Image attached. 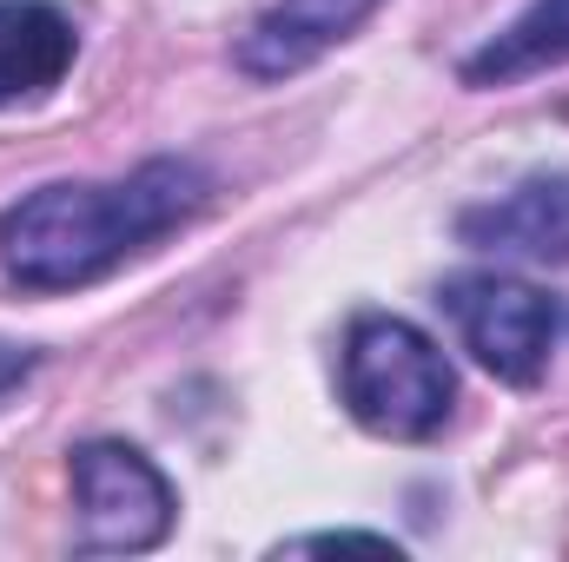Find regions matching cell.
Masks as SVG:
<instances>
[{
    "mask_svg": "<svg viewBox=\"0 0 569 562\" xmlns=\"http://www.w3.org/2000/svg\"><path fill=\"white\" fill-rule=\"evenodd\" d=\"M212 179L192 159H146L127 179H53L0 212V272L20 291H80L192 225Z\"/></svg>",
    "mask_w": 569,
    "mask_h": 562,
    "instance_id": "obj_1",
    "label": "cell"
},
{
    "mask_svg": "<svg viewBox=\"0 0 569 562\" xmlns=\"http://www.w3.org/2000/svg\"><path fill=\"white\" fill-rule=\"evenodd\" d=\"M443 311L463 338V351L497 378V384H543L557 351L569 338V304L557 291L530 279H510V272H457L443 279Z\"/></svg>",
    "mask_w": 569,
    "mask_h": 562,
    "instance_id": "obj_3",
    "label": "cell"
},
{
    "mask_svg": "<svg viewBox=\"0 0 569 562\" xmlns=\"http://www.w3.org/2000/svg\"><path fill=\"white\" fill-rule=\"evenodd\" d=\"M385 0H266L252 13V27L239 33L232 60L252 80H284L305 73L311 60H325L331 47H345Z\"/></svg>",
    "mask_w": 569,
    "mask_h": 562,
    "instance_id": "obj_6",
    "label": "cell"
},
{
    "mask_svg": "<svg viewBox=\"0 0 569 562\" xmlns=\"http://www.w3.org/2000/svg\"><path fill=\"white\" fill-rule=\"evenodd\" d=\"M279 550H378V556H405L391 536H371V530H325V536H291V543H279Z\"/></svg>",
    "mask_w": 569,
    "mask_h": 562,
    "instance_id": "obj_9",
    "label": "cell"
},
{
    "mask_svg": "<svg viewBox=\"0 0 569 562\" xmlns=\"http://www.w3.org/2000/svg\"><path fill=\"white\" fill-rule=\"evenodd\" d=\"M40 371V351L33 344H13V338H0V398H13L27 378Z\"/></svg>",
    "mask_w": 569,
    "mask_h": 562,
    "instance_id": "obj_10",
    "label": "cell"
},
{
    "mask_svg": "<svg viewBox=\"0 0 569 562\" xmlns=\"http://www.w3.org/2000/svg\"><path fill=\"white\" fill-rule=\"evenodd\" d=\"M67 476H73V510H80L73 543L87 556H140L172 536L179 496L146 450L120 436H93L67 456Z\"/></svg>",
    "mask_w": 569,
    "mask_h": 562,
    "instance_id": "obj_4",
    "label": "cell"
},
{
    "mask_svg": "<svg viewBox=\"0 0 569 562\" xmlns=\"http://www.w3.org/2000/svg\"><path fill=\"white\" fill-rule=\"evenodd\" d=\"M550 67H569V0H530L503 33H490L463 60V87H517Z\"/></svg>",
    "mask_w": 569,
    "mask_h": 562,
    "instance_id": "obj_8",
    "label": "cell"
},
{
    "mask_svg": "<svg viewBox=\"0 0 569 562\" xmlns=\"http://www.w3.org/2000/svg\"><path fill=\"white\" fill-rule=\"evenodd\" d=\"M457 239L470 252L530 259V265H569V172H530L503 199L463 205Z\"/></svg>",
    "mask_w": 569,
    "mask_h": 562,
    "instance_id": "obj_5",
    "label": "cell"
},
{
    "mask_svg": "<svg viewBox=\"0 0 569 562\" xmlns=\"http://www.w3.org/2000/svg\"><path fill=\"white\" fill-rule=\"evenodd\" d=\"M80 60V27L53 0H0V113L47 100Z\"/></svg>",
    "mask_w": 569,
    "mask_h": 562,
    "instance_id": "obj_7",
    "label": "cell"
},
{
    "mask_svg": "<svg viewBox=\"0 0 569 562\" xmlns=\"http://www.w3.org/2000/svg\"><path fill=\"white\" fill-rule=\"evenodd\" d=\"M338 398L371 436L391 443H425L450 423L457 404V371L437 351V338L418 331L398 311H365L345 331L338 358Z\"/></svg>",
    "mask_w": 569,
    "mask_h": 562,
    "instance_id": "obj_2",
    "label": "cell"
}]
</instances>
